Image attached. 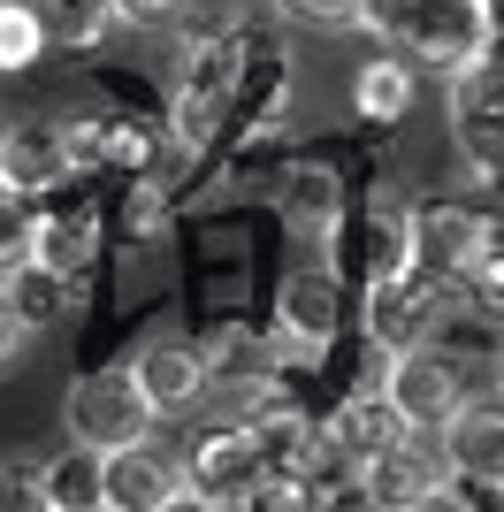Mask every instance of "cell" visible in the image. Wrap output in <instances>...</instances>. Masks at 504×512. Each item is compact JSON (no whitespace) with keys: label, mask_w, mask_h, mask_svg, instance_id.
Listing matches in <instances>:
<instances>
[{"label":"cell","mask_w":504,"mask_h":512,"mask_svg":"<svg viewBox=\"0 0 504 512\" xmlns=\"http://www.w3.org/2000/svg\"><path fill=\"white\" fill-rule=\"evenodd\" d=\"M46 54V16L23 0H0V69H31Z\"/></svg>","instance_id":"7402d4cb"},{"label":"cell","mask_w":504,"mask_h":512,"mask_svg":"<svg viewBox=\"0 0 504 512\" xmlns=\"http://www.w3.org/2000/svg\"><path fill=\"white\" fill-rule=\"evenodd\" d=\"M283 23H306V31H352L367 0H275Z\"/></svg>","instance_id":"d4e9b609"},{"label":"cell","mask_w":504,"mask_h":512,"mask_svg":"<svg viewBox=\"0 0 504 512\" xmlns=\"http://www.w3.org/2000/svg\"><path fill=\"white\" fill-rule=\"evenodd\" d=\"M451 146L474 176H504V77L489 54L451 69Z\"/></svg>","instance_id":"277c9868"},{"label":"cell","mask_w":504,"mask_h":512,"mask_svg":"<svg viewBox=\"0 0 504 512\" xmlns=\"http://www.w3.org/2000/svg\"><path fill=\"white\" fill-rule=\"evenodd\" d=\"M352 100H359V115H405L413 107V69H405V54H382V62H367L359 69V85H352Z\"/></svg>","instance_id":"ffe728a7"},{"label":"cell","mask_w":504,"mask_h":512,"mask_svg":"<svg viewBox=\"0 0 504 512\" xmlns=\"http://www.w3.org/2000/svg\"><path fill=\"white\" fill-rule=\"evenodd\" d=\"M482 16H489V39H504V0H482Z\"/></svg>","instance_id":"f546056e"},{"label":"cell","mask_w":504,"mask_h":512,"mask_svg":"<svg viewBox=\"0 0 504 512\" xmlns=\"http://www.w3.org/2000/svg\"><path fill=\"white\" fill-rule=\"evenodd\" d=\"M237 77H245L237 46H199V54L184 62V77H176V138H184V146H199V138L230 115Z\"/></svg>","instance_id":"9c48e42d"},{"label":"cell","mask_w":504,"mask_h":512,"mask_svg":"<svg viewBox=\"0 0 504 512\" xmlns=\"http://www.w3.org/2000/svg\"><path fill=\"white\" fill-rule=\"evenodd\" d=\"M489 62H497V77H504V39H489Z\"/></svg>","instance_id":"4dcf8cb0"},{"label":"cell","mask_w":504,"mask_h":512,"mask_svg":"<svg viewBox=\"0 0 504 512\" xmlns=\"http://www.w3.org/2000/svg\"><path fill=\"white\" fill-rule=\"evenodd\" d=\"M359 23H367L382 46H398L405 62L459 69V62H474V54H489L482 0H367Z\"/></svg>","instance_id":"6da1fadb"},{"label":"cell","mask_w":504,"mask_h":512,"mask_svg":"<svg viewBox=\"0 0 504 512\" xmlns=\"http://www.w3.org/2000/svg\"><path fill=\"white\" fill-rule=\"evenodd\" d=\"M359 505H451V482H443V451H420L413 436H398L390 451H375L359 467Z\"/></svg>","instance_id":"ba28073f"},{"label":"cell","mask_w":504,"mask_h":512,"mask_svg":"<svg viewBox=\"0 0 504 512\" xmlns=\"http://www.w3.org/2000/svg\"><path fill=\"white\" fill-rule=\"evenodd\" d=\"M398 436H413V428H405V413L390 406L382 390H352V398L321 421V444H329L344 467H367V459H375V451H390Z\"/></svg>","instance_id":"7c38bea8"},{"label":"cell","mask_w":504,"mask_h":512,"mask_svg":"<svg viewBox=\"0 0 504 512\" xmlns=\"http://www.w3.org/2000/svg\"><path fill=\"white\" fill-rule=\"evenodd\" d=\"M31 230H39V214L23 207L16 184H0V260H23V253H31Z\"/></svg>","instance_id":"484cf974"},{"label":"cell","mask_w":504,"mask_h":512,"mask_svg":"<svg viewBox=\"0 0 504 512\" xmlns=\"http://www.w3.org/2000/svg\"><path fill=\"white\" fill-rule=\"evenodd\" d=\"M0 299L16 306L23 329H54V321L77 314V276H54L46 260H8V276H0Z\"/></svg>","instance_id":"9a60e30c"},{"label":"cell","mask_w":504,"mask_h":512,"mask_svg":"<svg viewBox=\"0 0 504 512\" xmlns=\"http://www.w3.org/2000/svg\"><path fill=\"white\" fill-rule=\"evenodd\" d=\"M39 505L46 512H100V451L69 436L62 459H39Z\"/></svg>","instance_id":"e0dca14e"},{"label":"cell","mask_w":504,"mask_h":512,"mask_svg":"<svg viewBox=\"0 0 504 512\" xmlns=\"http://www.w3.org/2000/svg\"><path fill=\"white\" fill-rule=\"evenodd\" d=\"M69 436L92 451H115V444H138V436H153V398L146 383H138V367H92V375H77L69 383V406H62Z\"/></svg>","instance_id":"7a4b0ae2"},{"label":"cell","mask_w":504,"mask_h":512,"mask_svg":"<svg viewBox=\"0 0 504 512\" xmlns=\"http://www.w3.org/2000/svg\"><path fill=\"white\" fill-rule=\"evenodd\" d=\"M100 505L107 512H168V505H184V459L153 451V436L100 451Z\"/></svg>","instance_id":"5b68a950"},{"label":"cell","mask_w":504,"mask_h":512,"mask_svg":"<svg viewBox=\"0 0 504 512\" xmlns=\"http://www.w3.org/2000/svg\"><path fill=\"white\" fill-rule=\"evenodd\" d=\"M428 329H436V283L420 276V268L375 276V291H367V337H375L382 352H405V344H420Z\"/></svg>","instance_id":"30bf717a"},{"label":"cell","mask_w":504,"mask_h":512,"mask_svg":"<svg viewBox=\"0 0 504 512\" xmlns=\"http://www.w3.org/2000/svg\"><path fill=\"white\" fill-rule=\"evenodd\" d=\"M382 398L405 413V428H436L443 413L459 406L466 390H459V360L451 352H436V337H420L405 344V352H390V375H382Z\"/></svg>","instance_id":"8992f818"},{"label":"cell","mask_w":504,"mask_h":512,"mask_svg":"<svg viewBox=\"0 0 504 512\" xmlns=\"http://www.w3.org/2000/svg\"><path fill=\"white\" fill-rule=\"evenodd\" d=\"M443 474H459V482H482V490L504 497V398H459V406L443 413Z\"/></svg>","instance_id":"52a82bcc"},{"label":"cell","mask_w":504,"mask_h":512,"mask_svg":"<svg viewBox=\"0 0 504 512\" xmlns=\"http://www.w3.org/2000/svg\"><path fill=\"white\" fill-rule=\"evenodd\" d=\"M184 497L191 505H214V512H245V505H283V482L268 474V459H260V444L245 428H222V436H207L191 451Z\"/></svg>","instance_id":"3957f363"},{"label":"cell","mask_w":504,"mask_h":512,"mask_svg":"<svg viewBox=\"0 0 504 512\" xmlns=\"http://www.w3.org/2000/svg\"><path fill=\"white\" fill-rule=\"evenodd\" d=\"M23 337H31V329H23V321H16V306L0 299V375H8V367L23 360Z\"/></svg>","instance_id":"83f0119b"},{"label":"cell","mask_w":504,"mask_h":512,"mask_svg":"<svg viewBox=\"0 0 504 512\" xmlns=\"http://www.w3.org/2000/svg\"><path fill=\"white\" fill-rule=\"evenodd\" d=\"M283 321H291L298 337H329V321H336V276L298 268V276L283 283Z\"/></svg>","instance_id":"d6986e66"},{"label":"cell","mask_w":504,"mask_h":512,"mask_svg":"<svg viewBox=\"0 0 504 512\" xmlns=\"http://www.w3.org/2000/svg\"><path fill=\"white\" fill-rule=\"evenodd\" d=\"M107 23H115V0H46V39L92 46Z\"/></svg>","instance_id":"603a6c76"},{"label":"cell","mask_w":504,"mask_h":512,"mask_svg":"<svg viewBox=\"0 0 504 512\" xmlns=\"http://www.w3.org/2000/svg\"><path fill=\"white\" fill-rule=\"evenodd\" d=\"M0 512H39V459H0Z\"/></svg>","instance_id":"4316f807"},{"label":"cell","mask_w":504,"mask_h":512,"mask_svg":"<svg viewBox=\"0 0 504 512\" xmlns=\"http://www.w3.org/2000/svg\"><path fill=\"white\" fill-rule=\"evenodd\" d=\"M69 176V123L54 115H31V123L8 130V184L16 192H46Z\"/></svg>","instance_id":"2e32d148"},{"label":"cell","mask_w":504,"mask_h":512,"mask_svg":"<svg viewBox=\"0 0 504 512\" xmlns=\"http://www.w3.org/2000/svg\"><path fill=\"white\" fill-rule=\"evenodd\" d=\"M100 253V237H92V214H54L31 230V260H46L54 276H84V260Z\"/></svg>","instance_id":"ac0fdd59"},{"label":"cell","mask_w":504,"mask_h":512,"mask_svg":"<svg viewBox=\"0 0 504 512\" xmlns=\"http://www.w3.org/2000/svg\"><path fill=\"white\" fill-rule=\"evenodd\" d=\"M283 207H291V222H306V214H314V230H329V214H336V176H329V169H306L291 192H283Z\"/></svg>","instance_id":"cb8c5ba5"},{"label":"cell","mask_w":504,"mask_h":512,"mask_svg":"<svg viewBox=\"0 0 504 512\" xmlns=\"http://www.w3.org/2000/svg\"><path fill=\"white\" fill-rule=\"evenodd\" d=\"M0 184H8V130H0Z\"/></svg>","instance_id":"1f68e13d"},{"label":"cell","mask_w":504,"mask_h":512,"mask_svg":"<svg viewBox=\"0 0 504 512\" xmlns=\"http://www.w3.org/2000/svg\"><path fill=\"white\" fill-rule=\"evenodd\" d=\"M398 268H413V214L382 199L367 214V276H398Z\"/></svg>","instance_id":"44dd1931"},{"label":"cell","mask_w":504,"mask_h":512,"mask_svg":"<svg viewBox=\"0 0 504 512\" xmlns=\"http://www.w3.org/2000/svg\"><path fill=\"white\" fill-rule=\"evenodd\" d=\"M168 8H184V0H115V16H130V23H161Z\"/></svg>","instance_id":"f1b7e54d"},{"label":"cell","mask_w":504,"mask_h":512,"mask_svg":"<svg viewBox=\"0 0 504 512\" xmlns=\"http://www.w3.org/2000/svg\"><path fill=\"white\" fill-rule=\"evenodd\" d=\"M474 253H482V214L474 207H413V268L428 283L466 276Z\"/></svg>","instance_id":"4fadbf2b"},{"label":"cell","mask_w":504,"mask_h":512,"mask_svg":"<svg viewBox=\"0 0 504 512\" xmlns=\"http://www.w3.org/2000/svg\"><path fill=\"white\" fill-rule=\"evenodd\" d=\"M245 436L260 444L268 474L283 482V505H298V482H306V467H314L321 451H329V444H321V428L306 421L298 406H283V398H275V406H260V413L245 421Z\"/></svg>","instance_id":"8fae6325"},{"label":"cell","mask_w":504,"mask_h":512,"mask_svg":"<svg viewBox=\"0 0 504 512\" xmlns=\"http://www.w3.org/2000/svg\"><path fill=\"white\" fill-rule=\"evenodd\" d=\"M138 367V383H146L153 413H184L199 390H207V344H191V337H161L146 344V360H130Z\"/></svg>","instance_id":"5bb4252c"}]
</instances>
